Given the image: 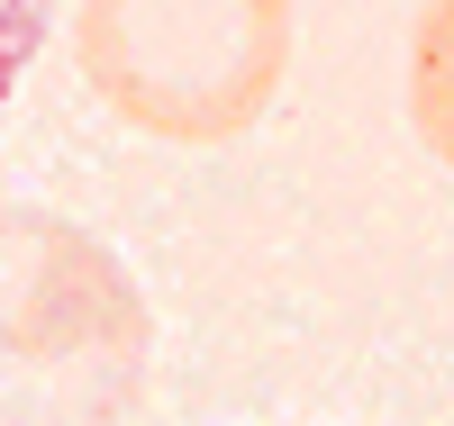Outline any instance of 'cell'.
I'll return each instance as SVG.
<instances>
[{
    "label": "cell",
    "instance_id": "cell-2",
    "mask_svg": "<svg viewBox=\"0 0 454 426\" xmlns=\"http://www.w3.org/2000/svg\"><path fill=\"white\" fill-rule=\"evenodd\" d=\"M91 100L164 145H227L291 73V0H73Z\"/></svg>",
    "mask_w": 454,
    "mask_h": 426
},
{
    "label": "cell",
    "instance_id": "cell-1",
    "mask_svg": "<svg viewBox=\"0 0 454 426\" xmlns=\"http://www.w3.org/2000/svg\"><path fill=\"white\" fill-rule=\"evenodd\" d=\"M155 318L91 227L0 209V417H137Z\"/></svg>",
    "mask_w": 454,
    "mask_h": 426
},
{
    "label": "cell",
    "instance_id": "cell-3",
    "mask_svg": "<svg viewBox=\"0 0 454 426\" xmlns=\"http://www.w3.org/2000/svg\"><path fill=\"white\" fill-rule=\"evenodd\" d=\"M409 128L454 173V0H427L409 36Z\"/></svg>",
    "mask_w": 454,
    "mask_h": 426
},
{
    "label": "cell",
    "instance_id": "cell-4",
    "mask_svg": "<svg viewBox=\"0 0 454 426\" xmlns=\"http://www.w3.org/2000/svg\"><path fill=\"white\" fill-rule=\"evenodd\" d=\"M46 19H55V0H0V119H10L36 46H46Z\"/></svg>",
    "mask_w": 454,
    "mask_h": 426
}]
</instances>
